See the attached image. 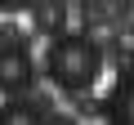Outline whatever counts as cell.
Here are the masks:
<instances>
[{
    "label": "cell",
    "instance_id": "6da1fadb",
    "mask_svg": "<svg viewBox=\"0 0 134 125\" xmlns=\"http://www.w3.org/2000/svg\"><path fill=\"white\" fill-rule=\"evenodd\" d=\"M103 62H107V49L90 36V31H63L45 45L40 54V72L54 89L63 94H85L98 85L103 76Z\"/></svg>",
    "mask_w": 134,
    "mask_h": 125
},
{
    "label": "cell",
    "instance_id": "277c9868",
    "mask_svg": "<svg viewBox=\"0 0 134 125\" xmlns=\"http://www.w3.org/2000/svg\"><path fill=\"white\" fill-rule=\"evenodd\" d=\"M103 116H107V121H116V125H134V67H130V72H121L116 89H112V94H107V103H103Z\"/></svg>",
    "mask_w": 134,
    "mask_h": 125
},
{
    "label": "cell",
    "instance_id": "3957f363",
    "mask_svg": "<svg viewBox=\"0 0 134 125\" xmlns=\"http://www.w3.org/2000/svg\"><path fill=\"white\" fill-rule=\"evenodd\" d=\"M27 18H31L27 31L31 36H45V40L72 31V5H67V0H36V5L27 9Z\"/></svg>",
    "mask_w": 134,
    "mask_h": 125
},
{
    "label": "cell",
    "instance_id": "7a4b0ae2",
    "mask_svg": "<svg viewBox=\"0 0 134 125\" xmlns=\"http://www.w3.org/2000/svg\"><path fill=\"white\" fill-rule=\"evenodd\" d=\"M36 85V58L27 36L18 31V22H5V36H0V89L5 94H27Z\"/></svg>",
    "mask_w": 134,
    "mask_h": 125
},
{
    "label": "cell",
    "instance_id": "5b68a950",
    "mask_svg": "<svg viewBox=\"0 0 134 125\" xmlns=\"http://www.w3.org/2000/svg\"><path fill=\"white\" fill-rule=\"evenodd\" d=\"M0 5H5V14L14 18V14H27V9L36 5V0H0Z\"/></svg>",
    "mask_w": 134,
    "mask_h": 125
}]
</instances>
